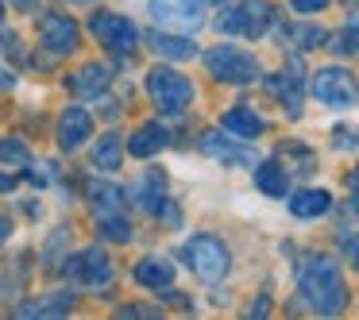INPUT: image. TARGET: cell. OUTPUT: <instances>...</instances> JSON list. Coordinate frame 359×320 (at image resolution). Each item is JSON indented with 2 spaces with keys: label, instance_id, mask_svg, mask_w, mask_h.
<instances>
[{
  "label": "cell",
  "instance_id": "obj_1",
  "mask_svg": "<svg viewBox=\"0 0 359 320\" xmlns=\"http://www.w3.org/2000/svg\"><path fill=\"white\" fill-rule=\"evenodd\" d=\"M297 289H302L305 305H309L317 316H340L344 305H348V293H344V278L336 258L328 255H309L297 270Z\"/></svg>",
  "mask_w": 359,
  "mask_h": 320
},
{
  "label": "cell",
  "instance_id": "obj_2",
  "mask_svg": "<svg viewBox=\"0 0 359 320\" xmlns=\"http://www.w3.org/2000/svg\"><path fill=\"white\" fill-rule=\"evenodd\" d=\"M147 93H151V101H155L158 109L174 116V112H186L189 104H194L197 89H194V81H189L186 74L170 70V66H155V70L147 74Z\"/></svg>",
  "mask_w": 359,
  "mask_h": 320
},
{
  "label": "cell",
  "instance_id": "obj_3",
  "mask_svg": "<svg viewBox=\"0 0 359 320\" xmlns=\"http://www.w3.org/2000/svg\"><path fill=\"white\" fill-rule=\"evenodd\" d=\"M205 70L217 81H228V85H248V81L259 78V58L232 47V43H220V47L205 50Z\"/></svg>",
  "mask_w": 359,
  "mask_h": 320
},
{
  "label": "cell",
  "instance_id": "obj_4",
  "mask_svg": "<svg viewBox=\"0 0 359 320\" xmlns=\"http://www.w3.org/2000/svg\"><path fill=\"white\" fill-rule=\"evenodd\" d=\"M271 24H274L271 0H240V4H232V8L217 20V27L224 35H243V39H263Z\"/></svg>",
  "mask_w": 359,
  "mask_h": 320
},
{
  "label": "cell",
  "instance_id": "obj_5",
  "mask_svg": "<svg viewBox=\"0 0 359 320\" xmlns=\"http://www.w3.org/2000/svg\"><path fill=\"white\" fill-rule=\"evenodd\" d=\"M182 258H186V266L197 274L201 281H220L228 274V247L217 239V235H194V239L182 247Z\"/></svg>",
  "mask_w": 359,
  "mask_h": 320
},
{
  "label": "cell",
  "instance_id": "obj_6",
  "mask_svg": "<svg viewBox=\"0 0 359 320\" xmlns=\"http://www.w3.org/2000/svg\"><path fill=\"white\" fill-rule=\"evenodd\" d=\"M89 32H93L97 43L109 47L112 55H132V50L140 47V32H135V24L128 16H120V12H93Z\"/></svg>",
  "mask_w": 359,
  "mask_h": 320
},
{
  "label": "cell",
  "instance_id": "obj_7",
  "mask_svg": "<svg viewBox=\"0 0 359 320\" xmlns=\"http://www.w3.org/2000/svg\"><path fill=\"white\" fill-rule=\"evenodd\" d=\"M151 16L155 24L170 27V32H197L205 20V0H151Z\"/></svg>",
  "mask_w": 359,
  "mask_h": 320
},
{
  "label": "cell",
  "instance_id": "obj_8",
  "mask_svg": "<svg viewBox=\"0 0 359 320\" xmlns=\"http://www.w3.org/2000/svg\"><path fill=\"white\" fill-rule=\"evenodd\" d=\"M313 97L320 104H328V109H348V104H355L359 89H355V78L344 66H328V70H320L313 78Z\"/></svg>",
  "mask_w": 359,
  "mask_h": 320
},
{
  "label": "cell",
  "instance_id": "obj_9",
  "mask_svg": "<svg viewBox=\"0 0 359 320\" xmlns=\"http://www.w3.org/2000/svg\"><path fill=\"white\" fill-rule=\"evenodd\" d=\"M39 39L50 55L66 58V55L78 50V24H74L70 16H62V12H47V16L39 20Z\"/></svg>",
  "mask_w": 359,
  "mask_h": 320
},
{
  "label": "cell",
  "instance_id": "obj_10",
  "mask_svg": "<svg viewBox=\"0 0 359 320\" xmlns=\"http://www.w3.org/2000/svg\"><path fill=\"white\" fill-rule=\"evenodd\" d=\"M66 274H74L78 281H86V286H93V289H109L112 263H109V255H104L101 247H89V251H81V255L66 266Z\"/></svg>",
  "mask_w": 359,
  "mask_h": 320
},
{
  "label": "cell",
  "instance_id": "obj_11",
  "mask_svg": "<svg viewBox=\"0 0 359 320\" xmlns=\"http://www.w3.org/2000/svg\"><path fill=\"white\" fill-rule=\"evenodd\" d=\"M201 151L209 158H217V162H232V166H251L259 158L255 151H248V147H240V143L228 139V132H209L201 139Z\"/></svg>",
  "mask_w": 359,
  "mask_h": 320
},
{
  "label": "cell",
  "instance_id": "obj_12",
  "mask_svg": "<svg viewBox=\"0 0 359 320\" xmlns=\"http://www.w3.org/2000/svg\"><path fill=\"white\" fill-rule=\"evenodd\" d=\"M135 281H140L143 289H155V293H170L174 266L166 263V258H158V255H147V258L135 263Z\"/></svg>",
  "mask_w": 359,
  "mask_h": 320
},
{
  "label": "cell",
  "instance_id": "obj_13",
  "mask_svg": "<svg viewBox=\"0 0 359 320\" xmlns=\"http://www.w3.org/2000/svg\"><path fill=\"white\" fill-rule=\"evenodd\" d=\"M109 85H112V66H104V62H89V66H81V70L70 78L74 97H89V101L101 97Z\"/></svg>",
  "mask_w": 359,
  "mask_h": 320
},
{
  "label": "cell",
  "instance_id": "obj_14",
  "mask_svg": "<svg viewBox=\"0 0 359 320\" xmlns=\"http://www.w3.org/2000/svg\"><path fill=\"white\" fill-rule=\"evenodd\" d=\"M89 127H93V120H89L86 109H66L62 116H58V143H62L66 151H78L81 143L89 139Z\"/></svg>",
  "mask_w": 359,
  "mask_h": 320
},
{
  "label": "cell",
  "instance_id": "obj_15",
  "mask_svg": "<svg viewBox=\"0 0 359 320\" xmlns=\"http://www.w3.org/2000/svg\"><path fill=\"white\" fill-rule=\"evenodd\" d=\"M220 127H224L228 135H240V139H255V135H263L266 132V120L259 116L255 109H228L224 112V120H220Z\"/></svg>",
  "mask_w": 359,
  "mask_h": 320
},
{
  "label": "cell",
  "instance_id": "obj_16",
  "mask_svg": "<svg viewBox=\"0 0 359 320\" xmlns=\"http://www.w3.org/2000/svg\"><path fill=\"white\" fill-rule=\"evenodd\" d=\"M89 209H93L97 220H104V216H124V193H120V186H109V181H97V186H89Z\"/></svg>",
  "mask_w": 359,
  "mask_h": 320
},
{
  "label": "cell",
  "instance_id": "obj_17",
  "mask_svg": "<svg viewBox=\"0 0 359 320\" xmlns=\"http://www.w3.org/2000/svg\"><path fill=\"white\" fill-rule=\"evenodd\" d=\"M266 85H271V93L290 109V116L302 112V104H297V93H302V66H297V62H290V70H282L278 78H271Z\"/></svg>",
  "mask_w": 359,
  "mask_h": 320
},
{
  "label": "cell",
  "instance_id": "obj_18",
  "mask_svg": "<svg viewBox=\"0 0 359 320\" xmlns=\"http://www.w3.org/2000/svg\"><path fill=\"white\" fill-rule=\"evenodd\" d=\"M328 209H332V197H328L325 189H297V193L290 197V212H294L297 220H317V216H325Z\"/></svg>",
  "mask_w": 359,
  "mask_h": 320
},
{
  "label": "cell",
  "instance_id": "obj_19",
  "mask_svg": "<svg viewBox=\"0 0 359 320\" xmlns=\"http://www.w3.org/2000/svg\"><path fill=\"white\" fill-rule=\"evenodd\" d=\"M147 43H151V50H155V55L170 58V62H182V58H194V55H197V47H194V39H189V35L151 32V35H147Z\"/></svg>",
  "mask_w": 359,
  "mask_h": 320
},
{
  "label": "cell",
  "instance_id": "obj_20",
  "mask_svg": "<svg viewBox=\"0 0 359 320\" xmlns=\"http://www.w3.org/2000/svg\"><path fill=\"white\" fill-rule=\"evenodd\" d=\"M170 143V135H166V127L163 124H143L140 132L132 135V143H128V151H132L135 158H151V155H158V151Z\"/></svg>",
  "mask_w": 359,
  "mask_h": 320
},
{
  "label": "cell",
  "instance_id": "obj_21",
  "mask_svg": "<svg viewBox=\"0 0 359 320\" xmlns=\"http://www.w3.org/2000/svg\"><path fill=\"white\" fill-rule=\"evenodd\" d=\"M255 189H263L266 197H286L290 178H286V170H282L278 158H266V162H259V170H255Z\"/></svg>",
  "mask_w": 359,
  "mask_h": 320
},
{
  "label": "cell",
  "instance_id": "obj_22",
  "mask_svg": "<svg viewBox=\"0 0 359 320\" xmlns=\"http://www.w3.org/2000/svg\"><path fill=\"white\" fill-rule=\"evenodd\" d=\"M124 143H120V135H101V139L93 143V166L104 174L120 170V162H124Z\"/></svg>",
  "mask_w": 359,
  "mask_h": 320
},
{
  "label": "cell",
  "instance_id": "obj_23",
  "mask_svg": "<svg viewBox=\"0 0 359 320\" xmlns=\"http://www.w3.org/2000/svg\"><path fill=\"white\" fill-rule=\"evenodd\" d=\"M163 186H166V181H163V174H158V170L143 174V178H140V189H135V201H140V204H143V209H147V212H155L158 204L166 201Z\"/></svg>",
  "mask_w": 359,
  "mask_h": 320
},
{
  "label": "cell",
  "instance_id": "obj_24",
  "mask_svg": "<svg viewBox=\"0 0 359 320\" xmlns=\"http://www.w3.org/2000/svg\"><path fill=\"white\" fill-rule=\"evenodd\" d=\"M74 297L70 293H55V297H43V301H27L20 305L16 316H62V309H70Z\"/></svg>",
  "mask_w": 359,
  "mask_h": 320
},
{
  "label": "cell",
  "instance_id": "obj_25",
  "mask_svg": "<svg viewBox=\"0 0 359 320\" xmlns=\"http://www.w3.org/2000/svg\"><path fill=\"white\" fill-rule=\"evenodd\" d=\"M0 162L27 166L32 162V151H27V143H20V139H0Z\"/></svg>",
  "mask_w": 359,
  "mask_h": 320
},
{
  "label": "cell",
  "instance_id": "obj_26",
  "mask_svg": "<svg viewBox=\"0 0 359 320\" xmlns=\"http://www.w3.org/2000/svg\"><path fill=\"white\" fill-rule=\"evenodd\" d=\"M294 43L302 50H313V47H320V43H325V32H320V27H313V24H297L294 27Z\"/></svg>",
  "mask_w": 359,
  "mask_h": 320
},
{
  "label": "cell",
  "instance_id": "obj_27",
  "mask_svg": "<svg viewBox=\"0 0 359 320\" xmlns=\"http://www.w3.org/2000/svg\"><path fill=\"white\" fill-rule=\"evenodd\" d=\"M101 232L109 235V239H116V243L132 239V228H128L124 216H104V220H101Z\"/></svg>",
  "mask_w": 359,
  "mask_h": 320
},
{
  "label": "cell",
  "instance_id": "obj_28",
  "mask_svg": "<svg viewBox=\"0 0 359 320\" xmlns=\"http://www.w3.org/2000/svg\"><path fill=\"white\" fill-rule=\"evenodd\" d=\"M294 4V12H302V16H309V12H320V8H328L332 0H290Z\"/></svg>",
  "mask_w": 359,
  "mask_h": 320
},
{
  "label": "cell",
  "instance_id": "obj_29",
  "mask_svg": "<svg viewBox=\"0 0 359 320\" xmlns=\"http://www.w3.org/2000/svg\"><path fill=\"white\" fill-rule=\"evenodd\" d=\"M336 147H359V135H351V132H340V135H336Z\"/></svg>",
  "mask_w": 359,
  "mask_h": 320
},
{
  "label": "cell",
  "instance_id": "obj_30",
  "mask_svg": "<svg viewBox=\"0 0 359 320\" xmlns=\"http://www.w3.org/2000/svg\"><path fill=\"white\" fill-rule=\"evenodd\" d=\"M348 186H351V197H355V201H359V166H355V170H351Z\"/></svg>",
  "mask_w": 359,
  "mask_h": 320
},
{
  "label": "cell",
  "instance_id": "obj_31",
  "mask_svg": "<svg viewBox=\"0 0 359 320\" xmlns=\"http://www.w3.org/2000/svg\"><path fill=\"white\" fill-rule=\"evenodd\" d=\"M348 255H351V263H355V270H359V239H348Z\"/></svg>",
  "mask_w": 359,
  "mask_h": 320
},
{
  "label": "cell",
  "instance_id": "obj_32",
  "mask_svg": "<svg viewBox=\"0 0 359 320\" xmlns=\"http://www.w3.org/2000/svg\"><path fill=\"white\" fill-rule=\"evenodd\" d=\"M12 186H16V181H12V178H8V174H0V193H8V189H12Z\"/></svg>",
  "mask_w": 359,
  "mask_h": 320
},
{
  "label": "cell",
  "instance_id": "obj_33",
  "mask_svg": "<svg viewBox=\"0 0 359 320\" xmlns=\"http://www.w3.org/2000/svg\"><path fill=\"white\" fill-rule=\"evenodd\" d=\"M8 232H12V224L8 220H0V239H8Z\"/></svg>",
  "mask_w": 359,
  "mask_h": 320
},
{
  "label": "cell",
  "instance_id": "obj_34",
  "mask_svg": "<svg viewBox=\"0 0 359 320\" xmlns=\"http://www.w3.org/2000/svg\"><path fill=\"white\" fill-rule=\"evenodd\" d=\"M205 4H228V0H205Z\"/></svg>",
  "mask_w": 359,
  "mask_h": 320
},
{
  "label": "cell",
  "instance_id": "obj_35",
  "mask_svg": "<svg viewBox=\"0 0 359 320\" xmlns=\"http://www.w3.org/2000/svg\"><path fill=\"white\" fill-rule=\"evenodd\" d=\"M0 24H4V4H0Z\"/></svg>",
  "mask_w": 359,
  "mask_h": 320
},
{
  "label": "cell",
  "instance_id": "obj_36",
  "mask_svg": "<svg viewBox=\"0 0 359 320\" xmlns=\"http://www.w3.org/2000/svg\"><path fill=\"white\" fill-rule=\"evenodd\" d=\"M16 4H24V8H27V4H32V0H16Z\"/></svg>",
  "mask_w": 359,
  "mask_h": 320
},
{
  "label": "cell",
  "instance_id": "obj_37",
  "mask_svg": "<svg viewBox=\"0 0 359 320\" xmlns=\"http://www.w3.org/2000/svg\"><path fill=\"white\" fill-rule=\"evenodd\" d=\"M81 4H86V0H81Z\"/></svg>",
  "mask_w": 359,
  "mask_h": 320
}]
</instances>
